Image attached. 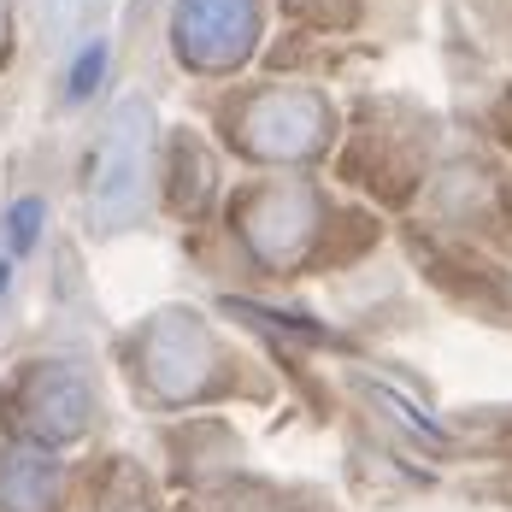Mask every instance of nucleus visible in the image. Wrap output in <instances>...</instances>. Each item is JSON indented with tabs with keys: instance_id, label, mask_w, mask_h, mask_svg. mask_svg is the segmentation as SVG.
I'll return each instance as SVG.
<instances>
[{
	"instance_id": "obj_1",
	"label": "nucleus",
	"mask_w": 512,
	"mask_h": 512,
	"mask_svg": "<svg viewBox=\"0 0 512 512\" xmlns=\"http://www.w3.org/2000/svg\"><path fill=\"white\" fill-rule=\"evenodd\" d=\"M148 118H142V106H130L118 124H112V136H106V154L95 165V206L101 212H118V206L136 195V183H142V148H148Z\"/></svg>"
},
{
	"instance_id": "obj_2",
	"label": "nucleus",
	"mask_w": 512,
	"mask_h": 512,
	"mask_svg": "<svg viewBox=\"0 0 512 512\" xmlns=\"http://www.w3.org/2000/svg\"><path fill=\"white\" fill-rule=\"evenodd\" d=\"M89 12H95V0H48V24L53 30H83Z\"/></svg>"
}]
</instances>
